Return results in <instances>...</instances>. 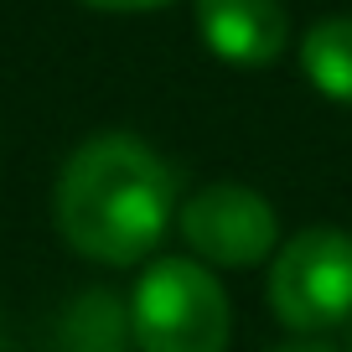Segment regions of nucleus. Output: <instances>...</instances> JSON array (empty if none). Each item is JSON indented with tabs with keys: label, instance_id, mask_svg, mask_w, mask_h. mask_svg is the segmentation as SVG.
Returning a JSON list of instances; mask_svg holds the SVG:
<instances>
[{
	"label": "nucleus",
	"instance_id": "f257e3e1",
	"mask_svg": "<svg viewBox=\"0 0 352 352\" xmlns=\"http://www.w3.org/2000/svg\"><path fill=\"white\" fill-rule=\"evenodd\" d=\"M57 228L83 259L140 264L176 212V171L135 135H94L57 176Z\"/></svg>",
	"mask_w": 352,
	"mask_h": 352
},
{
	"label": "nucleus",
	"instance_id": "f03ea898",
	"mask_svg": "<svg viewBox=\"0 0 352 352\" xmlns=\"http://www.w3.org/2000/svg\"><path fill=\"white\" fill-rule=\"evenodd\" d=\"M130 327L140 352H228L233 311L197 259H155L135 285Z\"/></svg>",
	"mask_w": 352,
	"mask_h": 352
},
{
	"label": "nucleus",
	"instance_id": "7ed1b4c3",
	"mask_svg": "<svg viewBox=\"0 0 352 352\" xmlns=\"http://www.w3.org/2000/svg\"><path fill=\"white\" fill-rule=\"evenodd\" d=\"M270 311L290 331H331L352 316V233L306 228L270 264Z\"/></svg>",
	"mask_w": 352,
	"mask_h": 352
},
{
	"label": "nucleus",
	"instance_id": "20e7f679",
	"mask_svg": "<svg viewBox=\"0 0 352 352\" xmlns=\"http://www.w3.org/2000/svg\"><path fill=\"white\" fill-rule=\"evenodd\" d=\"M182 239L192 243V254L208 264H228V270H249V264L270 259L280 243L275 208L259 197L254 187L239 182H212L197 197L182 202Z\"/></svg>",
	"mask_w": 352,
	"mask_h": 352
},
{
	"label": "nucleus",
	"instance_id": "39448f33",
	"mask_svg": "<svg viewBox=\"0 0 352 352\" xmlns=\"http://www.w3.org/2000/svg\"><path fill=\"white\" fill-rule=\"evenodd\" d=\"M197 32L223 63L264 67L285 52V6L280 0H197Z\"/></svg>",
	"mask_w": 352,
	"mask_h": 352
},
{
	"label": "nucleus",
	"instance_id": "423d86ee",
	"mask_svg": "<svg viewBox=\"0 0 352 352\" xmlns=\"http://www.w3.org/2000/svg\"><path fill=\"white\" fill-rule=\"evenodd\" d=\"M300 67L316 94L352 104V16H331V21L311 26L300 42Z\"/></svg>",
	"mask_w": 352,
	"mask_h": 352
},
{
	"label": "nucleus",
	"instance_id": "0eeeda50",
	"mask_svg": "<svg viewBox=\"0 0 352 352\" xmlns=\"http://www.w3.org/2000/svg\"><path fill=\"white\" fill-rule=\"evenodd\" d=\"M83 6H99V11H155V6H171V0H83Z\"/></svg>",
	"mask_w": 352,
	"mask_h": 352
},
{
	"label": "nucleus",
	"instance_id": "6e6552de",
	"mask_svg": "<svg viewBox=\"0 0 352 352\" xmlns=\"http://www.w3.org/2000/svg\"><path fill=\"white\" fill-rule=\"evenodd\" d=\"M280 352H327V347H280Z\"/></svg>",
	"mask_w": 352,
	"mask_h": 352
}]
</instances>
